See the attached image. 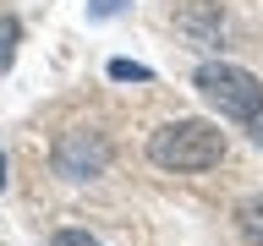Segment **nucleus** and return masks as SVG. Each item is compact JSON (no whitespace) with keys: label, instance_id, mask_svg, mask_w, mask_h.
<instances>
[{"label":"nucleus","instance_id":"1","mask_svg":"<svg viewBox=\"0 0 263 246\" xmlns=\"http://www.w3.org/2000/svg\"><path fill=\"white\" fill-rule=\"evenodd\" d=\"M148 159L159 164V170H176V175H197V170H214V164L225 159V131L209 126V120H170L148 137Z\"/></svg>","mask_w":263,"mask_h":246},{"label":"nucleus","instance_id":"2","mask_svg":"<svg viewBox=\"0 0 263 246\" xmlns=\"http://www.w3.org/2000/svg\"><path fill=\"white\" fill-rule=\"evenodd\" d=\"M197 93L209 98L219 115H230V120H252V115L263 110V82L247 71V66H230V60H209L197 66Z\"/></svg>","mask_w":263,"mask_h":246},{"label":"nucleus","instance_id":"3","mask_svg":"<svg viewBox=\"0 0 263 246\" xmlns=\"http://www.w3.org/2000/svg\"><path fill=\"white\" fill-rule=\"evenodd\" d=\"M110 170V142H104V131H61V142H55V175L61 180H93Z\"/></svg>","mask_w":263,"mask_h":246},{"label":"nucleus","instance_id":"4","mask_svg":"<svg viewBox=\"0 0 263 246\" xmlns=\"http://www.w3.org/2000/svg\"><path fill=\"white\" fill-rule=\"evenodd\" d=\"M236 224H241V235H247L252 246H263V192L247 197L241 208H236Z\"/></svg>","mask_w":263,"mask_h":246},{"label":"nucleus","instance_id":"5","mask_svg":"<svg viewBox=\"0 0 263 246\" xmlns=\"http://www.w3.org/2000/svg\"><path fill=\"white\" fill-rule=\"evenodd\" d=\"M110 77H115V82H148L154 71H148L143 60H110Z\"/></svg>","mask_w":263,"mask_h":246},{"label":"nucleus","instance_id":"6","mask_svg":"<svg viewBox=\"0 0 263 246\" xmlns=\"http://www.w3.org/2000/svg\"><path fill=\"white\" fill-rule=\"evenodd\" d=\"M11 55H16V22L6 16V22H0V71L11 66Z\"/></svg>","mask_w":263,"mask_h":246},{"label":"nucleus","instance_id":"7","mask_svg":"<svg viewBox=\"0 0 263 246\" xmlns=\"http://www.w3.org/2000/svg\"><path fill=\"white\" fill-rule=\"evenodd\" d=\"M49 246H99L93 235H88V230H55V241Z\"/></svg>","mask_w":263,"mask_h":246},{"label":"nucleus","instance_id":"8","mask_svg":"<svg viewBox=\"0 0 263 246\" xmlns=\"http://www.w3.org/2000/svg\"><path fill=\"white\" fill-rule=\"evenodd\" d=\"M126 0H93V16H110V11H121Z\"/></svg>","mask_w":263,"mask_h":246},{"label":"nucleus","instance_id":"9","mask_svg":"<svg viewBox=\"0 0 263 246\" xmlns=\"http://www.w3.org/2000/svg\"><path fill=\"white\" fill-rule=\"evenodd\" d=\"M247 126H252V142H258V148H263V110H258V115H252V120H247Z\"/></svg>","mask_w":263,"mask_h":246},{"label":"nucleus","instance_id":"10","mask_svg":"<svg viewBox=\"0 0 263 246\" xmlns=\"http://www.w3.org/2000/svg\"><path fill=\"white\" fill-rule=\"evenodd\" d=\"M0 186H6V153H0Z\"/></svg>","mask_w":263,"mask_h":246}]
</instances>
